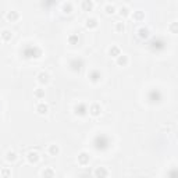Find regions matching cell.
I'll use <instances>...</instances> for the list:
<instances>
[{
  "label": "cell",
  "mask_w": 178,
  "mask_h": 178,
  "mask_svg": "<svg viewBox=\"0 0 178 178\" xmlns=\"http://www.w3.org/2000/svg\"><path fill=\"white\" fill-rule=\"evenodd\" d=\"M36 111H38L39 114H46L47 111H49V106L46 105V103H39L38 106H36Z\"/></svg>",
  "instance_id": "8fae6325"
},
{
  "label": "cell",
  "mask_w": 178,
  "mask_h": 178,
  "mask_svg": "<svg viewBox=\"0 0 178 178\" xmlns=\"http://www.w3.org/2000/svg\"><path fill=\"white\" fill-rule=\"evenodd\" d=\"M7 160H9V161H15V160H17V155H15V152H9V153H7Z\"/></svg>",
  "instance_id": "d4e9b609"
},
{
  "label": "cell",
  "mask_w": 178,
  "mask_h": 178,
  "mask_svg": "<svg viewBox=\"0 0 178 178\" xmlns=\"http://www.w3.org/2000/svg\"><path fill=\"white\" fill-rule=\"evenodd\" d=\"M114 11H116L114 6H111V4H107V6H106V13H107V14H113Z\"/></svg>",
  "instance_id": "f546056e"
},
{
  "label": "cell",
  "mask_w": 178,
  "mask_h": 178,
  "mask_svg": "<svg viewBox=\"0 0 178 178\" xmlns=\"http://www.w3.org/2000/svg\"><path fill=\"white\" fill-rule=\"evenodd\" d=\"M35 97H36V99H42V97H45V91H43V89H36V91H35Z\"/></svg>",
  "instance_id": "cb8c5ba5"
},
{
  "label": "cell",
  "mask_w": 178,
  "mask_h": 178,
  "mask_svg": "<svg viewBox=\"0 0 178 178\" xmlns=\"http://www.w3.org/2000/svg\"><path fill=\"white\" fill-rule=\"evenodd\" d=\"M68 65H70L71 71H74V73H79V71L82 70V67L85 65V61H84V58L75 57V58H71L70 63H68Z\"/></svg>",
  "instance_id": "5b68a950"
},
{
  "label": "cell",
  "mask_w": 178,
  "mask_h": 178,
  "mask_svg": "<svg viewBox=\"0 0 178 178\" xmlns=\"http://www.w3.org/2000/svg\"><path fill=\"white\" fill-rule=\"evenodd\" d=\"M68 42H70V45H77L78 43V35H70Z\"/></svg>",
  "instance_id": "484cf974"
},
{
  "label": "cell",
  "mask_w": 178,
  "mask_h": 178,
  "mask_svg": "<svg viewBox=\"0 0 178 178\" xmlns=\"http://www.w3.org/2000/svg\"><path fill=\"white\" fill-rule=\"evenodd\" d=\"M88 111H89L93 117H97V116H100V113H102V107H100V105L95 103V105H92L91 107H89V110H88Z\"/></svg>",
  "instance_id": "9c48e42d"
},
{
  "label": "cell",
  "mask_w": 178,
  "mask_h": 178,
  "mask_svg": "<svg viewBox=\"0 0 178 178\" xmlns=\"http://www.w3.org/2000/svg\"><path fill=\"white\" fill-rule=\"evenodd\" d=\"M92 7H93V3H92V2H89V0H85V2H82V9H84L85 11H89V10H92Z\"/></svg>",
  "instance_id": "44dd1931"
},
{
  "label": "cell",
  "mask_w": 178,
  "mask_h": 178,
  "mask_svg": "<svg viewBox=\"0 0 178 178\" xmlns=\"http://www.w3.org/2000/svg\"><path fill=\"white\" fill-rule=\"evenodd\" d=\"M116 29L118 31V32H124V29H125V25H124V22H117Z\"/></svg>",
  "instance_id": "83f0119b"
},
{
  "label": "cell",
  "mask_w": 178,
  "mask_h": 178,
  "mask_svg": "<svg viewBox=\"0 0 178 178\" xmlns=\"http://www.w3.org/2000/svg\"><path fill=\"white\" fill-rule=\"evenodd\" d=\"M20 18V14L17 11H9L7 13V20L11 21V22H15V21Z\"/></svg>",
  "instance_id": "5bb4252c"
},
{
  "label": "cell",
  "mask_w": 178,
  "mask_h": 178,
  "mask_svg": "<svg viewBox=\"0 0 178 178\" xmlns=\"http://www.w3.org/2000/svg\"><path fill=\"white\" fill-rule=\"evenodd\" d=\"M117 64L118 65H127L128 64V57L127 56H124V54H120L118 57H117Z\"/></svg>",
  "instance_id": "9a60e30c"
},
{
  "label": "cell",
  "mask_w": 178,
  "mask_h": 178,
  "mask_svg": "<svg viewBox=\"0 0 178 178\" xmlns=\"http://www.w3.org/2000/svg\"><path fill=\"white\" fill-rule=\"evenodd\" d=\"M166 41L161 36H156L149 42V47L152 52H161V50L166 49Z\"/></svg>",
  "instance_id": "3957f363"
},
{
  "label": "cell",
  "mask_w": 178,
  "mask_h": 178,
  "mask_svg": "<svg viewBox=\"0 0 178 178\" xmlns=\"http://www.w3.org/2000/svg\"><path fill=\"white\" fill-rule=\"evenodd\" d=\"M138 34H139V38L140 39L149 38V29H148V28H140L139 31H138Z\"/></svg>",
  "instance_id": "d6986e66"
},
{
  "label": "cell",
  "mask_w": 178,
  "mask_h": 178,
  "mask_svg": "<svg viewBox=\"0 0 178 178\" xmlns=\"http://www.w3.org/2000/svg\"><path fill=\"white\" fill-rule=\"evenodd\" d=\"M63 11L67 13V14H70V13L73 11V4H71V3H64V4H63Z\"/></svg>",
  "instance_id": "603a6c76"
},
{
  "label": "cell",
  "mask_w": 178,
  "mask_h": 178,
  "mask_svg": "<svg viewBox=\"0 0 178 178\" xmlns=\"http://www.w3.org/2000/svg\"><path fill=\"white\" fill-rule=\"evenodd\" d=\"M42 49L38 46H32V45H28V46H25L22 49V57L24 58H28V60H31V58H39L42 56Z\"/></svg>",
  "instance_id": "7a4b0ae2"
},
{
  "label": "cell",
  "mask_w": 178,
  "mask_h": 178,
  "mask_svg": "<svg viewBox=\"0 0 178 178\" xmlns=\"http://www.w3.org/2000/svg\"><path fill=\"white\" fill-rule=\"evenodd\" d=\"M74 113H75L77 116H79V117L86 116V113H88L86 105H85V103H78V105L74 107Z\"/></svg>",
  "instance_id": "8992f818"
},
{
  "label": "cell",
  "mask_w": 178,
  "mask_h": 178,
  "mask_svg": "<svg viewBox=\"0 0 178 178\" xmlns=\"http://www.w3.org/2000/svg\"><path fill=\"white\" fill-rule=\"evenodd\" d=\"M92 145H93V148L97 150V152H105V150H107L109 148H110L111 142H110V138H109L107 135L97 134L96 136L93 138V140H92Z\"/></svg>",
  "instance_id": "6da1fadb"
},
{
  "label": "cell",
  "mask_w": 178,
  "mask_h": 178,
  "mask_svg": "<svg viewBox=\"0 0 178 178\" xmlns=\"http://www.w3.org/2000/svg\"><path fill=\"white\" fill-rule=\"evenodd\" d=\"M120 14L124 15V17H125V15H128V9H127V7H121V9H120Z\"/></svg>",
  "instance_id": "4dcf8cb0"
},
{
  "label": "cell",
  "mask_w": 178,
  "mask_h": 178,
  "mask_svg": "<svg viewBox=\"0 0 178 178\" xmlns=\"http://www.w3.org/2000/svg\"><path fill=\"white\" fill-rule=\"evenodd\" d=\"M26 157H28L29 163H38V160H39V155L36 152H29Z\"/></svg>",
  "instance_id": "4fadbf2b"
},
{
  "label": "cell",
  "mask_w": 178,
  "mask_h": 178,
  "mask_svg": "<svg viewBox=\"0 0 178 178\" xmlns=\"http://www.w3.org/2000/svg\"><path fill=\"white\" fill-rule=\"evenodd\" d=\"M110 56L111 57H118V56L121 54V50H120V47L118 46H111V49H110Z\"/></svg>",
  "instance_id": "2e32d148"
},
{
  "label": "cell",
  "mask_w": 178,
  "mask_h": 178,
  "mask_svg": "<svg viewBox=\"0 0 178 178\" xmlns=\"http://www.w3.org/2000/svg\"><path fill=\"white\" fill-rule=\"evenodd\" d=\"M58 152H60V149H58L57 145H50V146H49V153H50L52 156L58 155Z\"/></svg>",
  "instance_id": "7402d4cb"
},
{
  "label": "cell",
  "mask_w": 178,
  "mask_h": 178,
  "mask_svg": "<svg viewBox=\"0 0 178 178\" xmlns=\"http://www.w3.org/2000/svg\"><path fill=\"white\" fill-rule=\"evenodd\" d=\"M43 177L45 178H53V177H54V170L50 168V167L45 168L43 170Z\"/></svg>",
  "instance_id": "ffe728a7"
},
{
  "label": "cell",
  "mask_w": 178,
  "mask_h": 178,
  "mask_svg": "<svg viewBox=\"0 0 178 178\" xmlns=\"http://www.w3.org/2000/svg\"><path fill=\"white\" fill-rule=\"evenodd\" d=\"M148 100H149V103H152V105H159V103H161V100H163V93H161L159 89H152V91H149V93H148Z\"/></svg>",
  "instance_id": "277c9868"
},
{
  "label": "cell",
  "mask_w": 178,
  "mask_h": 178,
  "mask_svg": "<svg viewBox=\"0 0 178 178\" xmlns=\"http://www.w3.org/2000/svg\"><path fill=\"white\" fill-rule=\"evenodd\" d=\"M0 178H2V177H0Z\"/></svg>",
  "instance_id": "e575fe53"
},
{
  "label": "cell",
  "mask_w": 178,
  "mask_h": 178,
  "mask_svg": "<svg viewBox=\"0 0 178 178\" xmlns=\"http://www.w3.org/2000/svg\"><path fill=\"white\" fill-rule=\"evenodd\" d=\"M171 31H172V34H177V24H172L171 25Z\"/></svg>",
  "instance_id": "d6a6232c"
},
{
  "label": "cell",
  "mask_w": 178,
  "mask_h": 178,
  "mask_svg": "<svg viewBox=\"0 0 178 178\" xmlns=\"http://www.w3.org/2000/svg\"><path fill=\"white\" fill-rule=\"evenodd\" d=\"M9 175H10V171H9L7 168H4V170H3V177H2V178H7Z\"/></svg>",
  "instance_id": "1f68e13d"
},
{
  "label": "cell",
  "mask_w": 178,
  "mask_h": 178,
  "mask_svg": "<svg viewBox=\"0 0 178 178\" xmlns=\"http://www.w3.org/2000/svg\"><path fill=\"white\" fill-rule=\"evenodd\" d=\"M107 175H109V171L105 167H97L95 170V178H107Z\"/></svg>",
  "instance_id": "ba28073f"
},
{
  "label": "cell",
  "mask_w": 178,
  "mask_h": 178,
  "mask_svg": "<svg viewBox=\"0 0 178 178\" xmlns=\"http://www.w3.org/2000/svg\"><path fill=\"white\" fill-rule=\"evenodd\" d=\"M11 38H13V34L10 32V31H7V29H4L3 32H2V39H3L4 42L11 41Z\"/></svg>",
  "instance_id": "ac0fdd59"
},
{
  "label": "cell",
  "mask_w": 178,
  "mask_h": 178,
  "mask_svg": "<svg viewBox=\"0 0 178 178\" xmlns=\"http://www.w3.org/2000/svg\"><path fill=\"white\" fill-rule=\"evenodd\" d=\"M49 74L47 73H41L38 75V81H39V84H42V85H45V84H47L49 82Z\"/></svg>",
  "instance_id": "7c38bea8"
},
{
  "label": "cell",
  "mask_w": 178,
  "mask_h": 178,
  "mask_svg": "<svg viewBox=\"0 0 178 178\" xmlns=\"http://www.w3.org/2000/svg\"><path fill=\"white\" fill-rule=\"evenodd\" d=\"M134 18H135V20H142V18H143V13L142 11H134Z\"/></svg>",
  "instance_id": "f1b7e54d"
},
{
  "label": "cell",
  "mask_w": 178,
  "mask_h": 178,
  "mask_svg": "<svg viewBox=\"0 0 178 178\" xmlns=\"http://www.w3.org/2000/svg\"><path fill=\"white\" fill-rule=\"evenodd\" d=\"M0 120H2V118H0Z\"/></svg>",
  "instance_id": "836d02e7"
},
{
  "label": "cell",
  "mask_w": 178,
  "mask_h": 178,
  "mask_svg": "<svg viewBox=\"0 0 178 178\" xmlns=\"http://www.w3.org/2000/svg\"><path fill=\"white\" fill-rule=\"evenodd\" d=\"M88 77H89V79H91L93 84H97V82L102 79V73H100L99 70H92L91 73L88 74Z\"/></svg>",
  "instance_id": "52a82bcc"
},
{
  "label": "cell",
  "mask_w": 178,
  "mask_h": 178,
  "mask_svg": "<svg viewBox=\"0 0 178 178\" xmlns=\"http://www.w3.org/2000/svg\"><path fill=\"white\" fill-rule=\"evenodd\" d=\"M86 26H88V28H91V29L96 28V26H97V20H96V18H88V20H86Z\"/></svg>",
  "instance_id": "e0dca14e"
},
{
  "label": "cell",
  "mask_w": 178,
  "mask_h": 178,
  "mask_svg": "<svg viewBox=\"0 0 178 178\" xmlns=\"http://www.w3.org/2000/svg\"><path fill=\"white\" fill-rule=\"evenodd\" d=\"M168 178H178V174H177V170L175 168H171L168 171V175H167Z\"/></svg>",
  "instance_id": "4316f807"
},
{
  "label": "cell",
  "mask_w": 178,
  "mask_h": 178,
  "mask_svg": "<svg viewBox=\"0 0 178 178\" xmlns=\"http://www.w3.org/2000/svg\"><path fill=\"white\" fill-rule=\"evenodd\" d=\"M78 163L81 164V166H86V164L89 163V156H88V153L82 152L81 155L78 156Z\"/></svg>",
  "instance_id": "30bf717a"
}]
</instances>
